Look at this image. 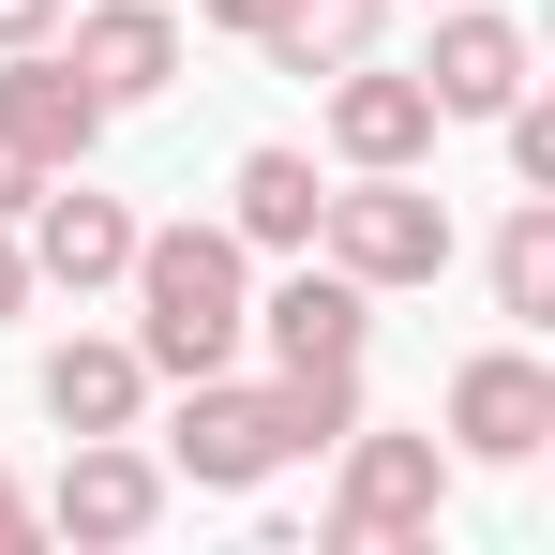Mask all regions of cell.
<instances>
[{
	"instance_id": "ffe728a7",
	"label": "cell",
	"mask_w": 555,
	"mask_h": 555,
	"mask_svg": "<svg viewBox=\"0 0 555 555\" xmlns=\"http://www.w3.org/2000/svg\"><path fill=\"white\" fill-rule=\"evenodd\" d=\"M30 195H46V166H30V151H15V135H0V225H15V210H30Z\"/></svg>"
},
{
	"instance_id": "8fae6325",
	"label": "cell",
	"mask_w": 555,
	"mask_h": 555,
	"mask_svg": "<svg viewBox=\"0 0 555 555\" xmlns=\"http://www.w3.org/2000/svg\"><path fill=\"white\" fill-rule=\"evenodd\" d=\"M61 15H76V46H61V61H76L105 105L181 91V15H166V0H61Z\"/></svg>"
},
{
	"instance_id": "277c9868",
	"label": "cell",
	"mask_w": 555,
	"mask_h": 555,
	"mask_svg": "<svg viewBox=\"0 0 555 555\" xmlns=\"http://www.w3.org/2000/svg\"><path fill=\"white\" fill-rule=\"evenodd\" d=\"M271 465H300V436H285V390H241V375H181L166 480H195V495H256Z\"/></svg>"
},
{
	"instance_id": "8992f818",
	"label": "cell",
	"mask_w": 555,
	"mask_h": 555,
	"mask_svg": "<svg viewBox=\"0 0 555 555\" xmlns=\"http://www.w3.org/2000/svg\"><path fill=\"white\" fill-rule=\"evenodd\" d=\"M105 120H120V105H105L91 76L61 61V30H46V46H0V135H15L46 181H61V166H91V151H105Z\"/></svg>"
},
{
	"instance_id": "30bf717a",
	"label": "cell",
	"mask_w": 555,
	"mask_h": 555,
	"mask_svg": "<svg viewBox=\"0 0 555 555\" xmlns=\"http://www.w3.org/2000/svg\"><path fill=\"white\" fill-rule=\"evenodd\" d=\"M241 346H271V375H315V361H361L375 346V285H346L331 256H300V271L256 300V331Z\"/></svg>"
},
{
	"instance_id": "6da1fadb",
	"label": "cell",
	"mask_w": 555,
	"mask_h": 555,
	"mask_svg": "<svg viewBox=\"0 0 555 555\" xmlns=\"http://www.w3.org/2000/svg\"><path fill=\"white\" fill-rule=\"evenodd\" d=\"M135 361L151 375H225L256 331V256L241 225H135Z\"/></svg>"
},
{
	"instance_id": "44dd1931",
	"label": "cell",
	"mask_w": 555,
	"mask_h": 555,
	"mask_svg": "<svg viewBox=\"0 0 555 555\" xmlns=\"http://www.w3.org/2000/svg\"><path fill=\"white\" fill-rule=\"evenodd\" d=\"M61 30V0H0V46H46Z\"/></svg>"
},
{
	"instance_id": "7c38bea8",
	"label": "cell",
	"mask_w": 555,
	"mask_h": 555,
	"mask_svg": "<svg viewBox=\"0 0 555 555\" xmlns=\"http://www.w3.org/2000/svg\"><path fill=\"white\" fill-rule=\"evenodd\" d=\"M436 151V91L390 61H331V166H421Z\"/></svg>"
},
{
	"instance_id": "5bb4252c",
	"label": "cell",
	"mask_w": 555,
	"mask_h": 555,
	"mask_svg": "<svg viewBox=\"0 0 555 555\" xmlns=\"http://www.w3.org/2000/svg\"><path fill=\"white\" fill-rule=\"evenodd\" d=\"M315 151H241V181H225V225H241V256H315Z\"/></svg>"
},
{
	"instance_id": "7402d4cb",
	"label": "cell",
	"mask_w": 555,
	"mask_h": 555,
	"mask_svg": "<svg viewBox=\"0 0 555 555\" xmlns=\"http://www.w3.org/2000/svg\"><path fill=\"white\" fill-rule=\"evenodd\" d=\"M30 541V480H15V465H0V555Z\"/></svg>"
},
{
	"instance_id": "2e32d148",
	"label": "cell",
	"mask_w": 555,
	"mask_h": 555,
	"mask_svg": "<svg viewBox=\"0 0 555 555\" xmlns=\"http://www.w3.org/2000/svg\"><path fill=\"white\" fill-rule=\"evenodd\" d=\"M375 30H390V0H285L271 61L285 76H331V61H375Z\"/></svg>"
},
{
	"instance_id": "e0dca14e",
	"label": "cell",
	"mask_w": 555,
	"mask_h": 555,
	"mask_svg": "<svg viewBox=\"0 0 555 555\" xmlns=\"http://www.w3.org/2000/svg\"><path fill=\"white\" fill-rule=\"evenodd\" d=\"M495 120H511V181H526V195H555V105H541V76L495 105Z\"/></svg>"
},
{
	"instance_id": "ac0fdd59",
	"label": "cell",
	"mask_w": 555,
	"mask_h": 555,
	"mask_svg": "<svg viewBox=\"0 0 555 555\" xmlns=\"http://www.w3.org/2000/svg\"><path fill=\"white\" fill-rule=\"evenodd\" d=\"M195 30H225V46H271V30H285V0H195Z\"/></svg>"
},
{
	"instance_id": "d6986e66",
	"label": "cell",
	"mask_w": 555,
	"mask_h": 555,
	"mask_svg": "<svg viewBox=\"0 0 555 555\" xmlns=\"http://www.w3.org/2000/svg\"><path fill=\"white\" fill-rule=\"evenodd\" d=\"M30 300H46V285H30V241L0 225V315H30Z\"/></svg>"
},
{
	"instance_id": "4fadbf2b",
	"label": "cell",
	"mask_w": 555,
	"mask_h": 555,
	"mask_svg": "<svg viewBox=\"0 0 555 555\" xmlns=\"http://www.w3.org/2000/svg\"><path fill=\"white\" fill-rule=\"evenodd\" d=\"M46 421H61V436H135V421H151V361H135V331H76V346H46Z\"/></svg>"
},
{
	"instance_id": "9a60e30c",
	"label": "cell",
	"mask_w": 555,
	"mask_h": 555,
	"mask_svg": "<svg viewBox=\"0 0 555 555\" xmlns=\"http://www.w3.org/2000/svg\"><path fill=\"white\" fill-rule=\"evenodd\" d=\"M495 315L511 331H555V195H526L495 225Z\"/></svg>"
},
{
	"instance_id": "ba28073f",
	"label": "cell",
	"mask_w": 555,
	"mask_h": 555,
	"mask_svg": "<svg viewBox=\"0 0 555 555\" xmlns=\"http://www.w3.org/2000/svg\"><path fill=\"white\" fill-rule=\"evenodd\" d=\"M30 526H61V541H151L166 526V451H135V436H76L61 451V495L30 511Z\"/></svg>"
},
{
	"instance_id": "52a82bcc",
	"label": "cell",
	"mask_w": 555,
	"mask_h": 555,
	"mask_svg": "<svg viewBox=\"0 0 555 555\" xmlns=\"http://www.w3.org/2000/svg\"><path fill=\"white\" fill-rule=\"evenodd\" d=\"M15 241H30V285H61V300H91V285L135 271V210L91 195V166H61V181L15 210Z\"/></svg>"
},
{
	"instance_id": "9c48e42d",
	"label": "cell",
	"mask_w": 555,
	"mask_h": 555,
	"mask_svg": "<svg viewBox=\"0 0 555 555\" xmlns=\"http://www.w3.org/2000/svg\"><path fill=\"white\" fill-rule=\"evenodd\" d=\"M541 76V46H526V15H495V0H436V61H421V91L436 120H495V105Z\"/></svg>"
},
{
	"instance_id": "7a4b0ae2",
	"label": "cell",
	"mask_w": 555,
	"mask_h": 555,
	"mask_svg": "<svg viewBox=\"0 0 555 555\" xmlns=\"http://www.w3.org/2000/svg\"><path fill=\"white\" fill-rule=\"evenodd\" d=\"M315 256L346 285H375V300H405V285L451 271V195L421 181V166H346L331 210H315Z\"/></svg>"
},
{
	"instance_id": "5b68a950",
	"label": "cell",
	"mask_w": 555,
	"mask_h": 555,
	"mask_svg": "<svg viewBox=\"0 0 555 555\" xmlns=\"http://www.w3.org/2000/svg\"><path fill=\"white\" fill-rule=\"evenodd\" d=\"M436 421H451V465H541L555 451V361L541 346H480Z\"/></svg>"
},
{
	"instance_id": "3957f363",
	"label": "cell",
	"mask_w": 555,
	"mask_h": 555,
	"mask_svg": "<svg viewBox=\"0 0 555 555\" xmlns=\"http://www.w3.org/2000/svg\"><path fill=\"white\" fill-rule=\"evenodd\" d=\"M436 511H451V436H375V421L331 436V541L346 555L436 541Z\"/></svg>"
}]
</instances>
